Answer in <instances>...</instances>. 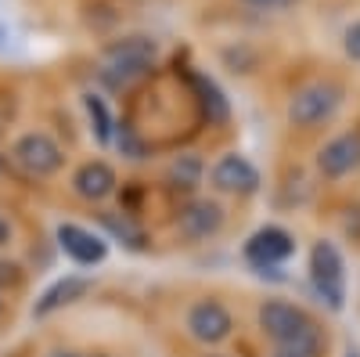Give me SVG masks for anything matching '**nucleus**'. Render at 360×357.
Instances as JSON below:
<instances>
[{
	"instance_id": "nucleus-24",
	"label": "nucleus",
	"mask_w": 360,
	"mask_h": 357,
	"mask_svg": "<svg viewBox=\"0 0 360 357\" xmlns=\"http://www.w3.org/2000/svg\"><path fill=\"white\" fill-rule=\"evenodd\" d=\"M0 170H4V159H0Z\"/></svg>"
},
{
	"instance_id": "nucleus-12",
	"label": "nucleus",
	"mask_w": 360,
	"mask_h": 357,
	"mask_svg": "<svg viewBox=\"0 0 360 357\" xmlns=\"http://www.w3.org/2000/svg\"><path fill=\"white\" fill-rule=\"evenodd\" d=\"M72 184H76V195H83L86 202H101L115 192V170L101 159L94 163H83L72 177Z\"/></svg>"
},
{
	"instance_id": "nucleus-25",
	"label": "nucleus",
	"mask_w": 360,
	"mask_h": 357,
	"mask_svg": "<svg viewBox=\"0 0 360 357\" xmlns=\"http://www.w3.org/2000/svg\"><path fill=\"white\" fill-rule=\"evenodd\" d=\"M278 357H288V353H278Z\"/></svg>"
},
{
	"instance_id": "nucleus-22",
	"label": "nucleus",
	"mask_w": 360,
	"mask_h": 357,
	"mask_svg": "<svg viewBox=\"0 0 360 357\" xmlns=\"http://www.w3.org/2000/svg\"><path fill=\"white\" fill-rule=\"evenodd\" d=\"M54 357H79V353H54Z\"/></svg>"
},
{
	"instance_id": "nucleus-14",
	"label": "nucleus",
	"mask_w": 360,
	"mask_h": 357,
	"mask_svg": "<svg viewBox=\"0 0 360 357\" xmlns=\"http://www.w3.org/2000/svg\"><path fill=\"white\" fill-rule=\"evenodd\" d=\"M195 87H198V101H202V108L209 115V123H224V119H227V101L217 91V83L205 80V76H195Z\"/></svg>"
},
{
	"instance_id": "nucleus-6",
	"label": "nucleus",
	"mask_w": 360,
	"mask_h": 357,
	"mask_svg": "<svg viewBox=\"0 0 360 357\" xmlns=\"http://www.w3.org/2000/svg\"><path fill=\"white\" fill-rule=\"evenodd\" d=\"M231 329H234V321H231L227 307L217 300H198L188 311V332L198 343H224L231 336Z\"/></svg>"
},
{
	"instance_id": "nucleus-8",
	"label": "nucleus",
	"mask_w": 360,
	"mask_h": 357,
	"mask_svg": "<svg viewBox=\"0 0 360 357\" xmlns=\"http://www.w3.org/2000/svg\"><path fill=\"white\" fill-rule=\"evenodd\" d=\"M213 184L220 192H231V195H252L259 188V170L245 159V156H224L217 166H213Z\"/></svg>"
},
{
	"instance_id": "nucleus-17",
	"label": "nucleus",
	"mask_w": 360,
	"mask_h": 357,
	"mask_svg": "<svg viewBox=\"0 0 360 357\" xmlns=\"http://www.w3.org/2000/svg\"><path fill=\"white\" fill-rule=\"evenodd\" d=\"M342 51H346L349 62H360V22H353L342 33Z\"/></svg>"
},
{
	"instance_id": "nucleus-16",
	"label": "nucleus",
	"mask_w": 360,
	"mask_h": 357,
	"mask_svg": "<svg viewBox=\"0 0 360 357\" xmlns=\"http://www.w3.org/2000/svg\"><path fill=\"white\" fill-rule=\"evenodd\" d=\"M83 105H86V112H90V119H94V130H98V141H112V115H108V108H105V101L101 98H94V94H86L83 98Z\"/></svg>"
},
{
	"instance_id": "nucleus-15",
	"label": "nucleus",
	"mask_w": 360,
	"mask_h": 357,
	"mask_svg": "<svg viewBox=\"0 0 360 357\" xmlns=\"http://www.w3.org/2000/svg\"><path fill=\"white\" fill-rule=\"evenodd\" d=\"M202 177V163L195 156H180L173 166H169V184L173 188H195Z\"/></svg>"
},
{
	"instance_id": "nucleus-9",
	"label": "nucleus",
	"mask_w": 360,
	"mask_h": 357,
	"mask_svg": "<svg viewBox=\"0 0 360 357\" xmlns=\"http://www.w3.org/2000/svg\"><path fill=\"white\" fill-rule=\"evenodd\" d=\"M292 249H295L292 234L281 231V227H259L249 242H245V256H249V263H256V267H274V263L288 260Z\"/></svg>"
},
{
	"instance_id": "nucleus-2",
	"label": "nucleus",
	"mask_w": 360,
	"mask_h": 357,
	"mask_svg": "<svg viewBox=\"0 0 360 357\" xmlns=\"http://www.w3.org/2000/svg\"><path fill=\"white\" fill-rule=\"evenodd\" d=\"M155 58H159V44L152 37H123V40H115L101 51V80L112 83V87H127L134 80H141L148 69L155 65Z\"/></svg>"
},
{
	"instance_id": "nucleus-3",
	"label": "nucleus",
	"mask_w": 360,
	"mask_h": 357,
	"mask_svg": "<svg viewBox=\"0 0 360 357\" xmlns=\"http://www.w3.org/2000/svg\"><path fill=\"white\" fill-rule=\"evenodd\" d=\"M342 105V91L335 83H328V80H317V83H307V87H299V91L292 94L288 101V119L295 127H321L328 123Z\"/></svg>"
},
{
	"instance_id": "nucleus-19",
	"label": "nucleus",
	"mask_w": 360,
	"mask_h": 357,
	"mask_svg": "<svg viewBox=\"0 0 360 357\" xmlns=\"http://www.w3.org/2000/svg\"><path fill=\"white\" fill-rule=\"evenodd\" d=\"M249 8H266V11H281V8H295L299 0H242Z\"/></svg>"
},
{
	"instance_id": "nucleus-23",
	"label": "nucleus",
	"mask_w": 360,
	"mask_h": 357,
	"mask_svg": "<svg viewBox=\"0 0 360 357\" xmlns=\"http://www.w3.org/2000/svg\"><path fill=\"white\" fill-rule=\"evenodd\" d=\"M346 357H360V353H356V350H349V353H346Z\"/></svg>"
},
{
	"instance_id": "nucleus-13",
	"label": "nucleus",
	"mask_w": 360,
	"mask_h": 357,
	"mask_svg": "<svg viewBox=\"0 0 360 357\" xmlns=\"http://www.w3.org/2000/svg\"><path fill=\"white\" fill-rule=\"evenodd\" d=\"M86 289H90V282H86V278H76V275L58 278V282L40 296V300H37V314H51V311L65 307V303H76L79 296H86Z\"/></svg>"
},
{
	"instance_id": "nucleus-7",
	"label": "nucleus",
	"mask_w": 360,
	"mask_h": 357,
	"mask_svg": "<svg viewBox=\"0 0 360 357\" xmlns=\"http://www.w3.org/2000/svg\"><path fill=\"white\" fill-rule=\"evenodd\" d=\"M360 166V130H349V134H339L332 137L321 156H317V170L324 177H346Z\"/></svg>"
},
{
	"instance_id": "nucleus-1",
	"label": "nucleus",
	"mask_w": 360,
	"mask_h": 357,
	"mask_svg": "<svg viewBox=\"0 0 360 357\" xmlns=\"http://www.w3.org/2000/svg\"><path fill=\"white\" fill-rule=\"evenodd\" d=\"M259 329L278 343L288 357H317L321 353V332L317 325L285 300H266L259 307Z\"/></svg>"
},
{
	"instance_id": "nucleus-20",
	"label": "nucleus",
	"mask_w": 360,
	"mask_h": 357,
	"mask_svg": "<svg viewBox=\"0 0 360 357\" xmlns=\"http://www.w3.org/2000/svg\"><path fill=\"white\" fill-rule=\"evenodd\" d=\"M8 242H11V224H8L4 217H0V249H4Z\"/></svg>"
},
{
	"instance_id": "nucleus-11",
	"label": "nucleus",
	"mask_w": 360,
	"mask_h": 357,
	"mask_svg": "<svg viewBox=\"0 0 360 357\" xmlns=\"http://www.w3.org/2000/svg\"><path fill=\"white\" fill-rule=\"evenodd\" d=\"M220 224H224V210L217 202H209V199H195L191 206H184V210H180V220H176L180 234L195 238V242H198V238L217 234Z\"/></svg>"
},
{
	"instance_id": "nucleus-21",
	"label": "nucleus",
	"mask_w": 360,
	"mask_h": 357,
	"mask_svg": "<svg viewBox=\"0 0 360 357\" xmlns=\"http://www.w3.org/2000/svg\"><path fill=\"white\" fill-rule=\"evenodd\" d=\"M4 44H8V29H4V25H0V47H4Z\"/></svg>"
},
{
	"instance_id": "nucleus-18",
	"label": "nucleus",
	"mask_w": 360,
	"mask_h": 357,
	"mask_svg": "<svg viewBox=\"0 0 360 357\" xmlns=\"http://www.w3.org/2000/svg\"><path fill=\"white\" fill-rule=\"evenodd\" d=\"M105 224H108V227H112L115 234H123V238H134V246H137V249L144 246V234H141V231H134V227H130L127 220H115V217H105Z\"/></svg>"
},
{
	"instance_id": "nucleus-4",
	"label": "nucleus",
	"mask_w": 360,
	"mask_h": 357,
	"mask_svg": "<svg viewBox=\"0 0 360 357\" xmlns=\"http://www.w3.org/2000/svg\"><path fill=\"white\" fill-rule=\"evenodd\" d=\"M310 278H314V289L317 296L332 307V311H342L346 303V263L339 256V249L332 242H317L314 253H310Z\"/></svg>"
},
{
	"instance_id": "nucleus-10",
	"label": "nucleus",
	"mask_w": 360,
	"mask_h": 357,
	"mask_svg": "<svg viewBox=\"0 0 360 357\" xmlns=\"http://www.w3.org/2000/svg\"><path fill=\"white\" fill-rule=\"evenodd\" d=\"M58 246L65 249V256H72V260L83 263V267L101 263L105 253H108V246L101 242V238H98L94 231L79 227V224H62V227H58Z\"/></svg>"
},
{
	"instance_id": "nucleus-5",
	"label": "nucleus",
	"mask_w": 360,
	"mask_h": 357,
	"mask_svg": "<svg viewBox=\"0 0 360 357\" xmlns=\"http://www.w3.org/2000/svg\"><path fill=\"white\" fill-rule=\"evenodd\" d=\"M11 156H15L18 170L29 173V177H51L58 166H62V148H58V141L47 137V134H25V137H18Z\"/></svg>"
}]
</instances>
